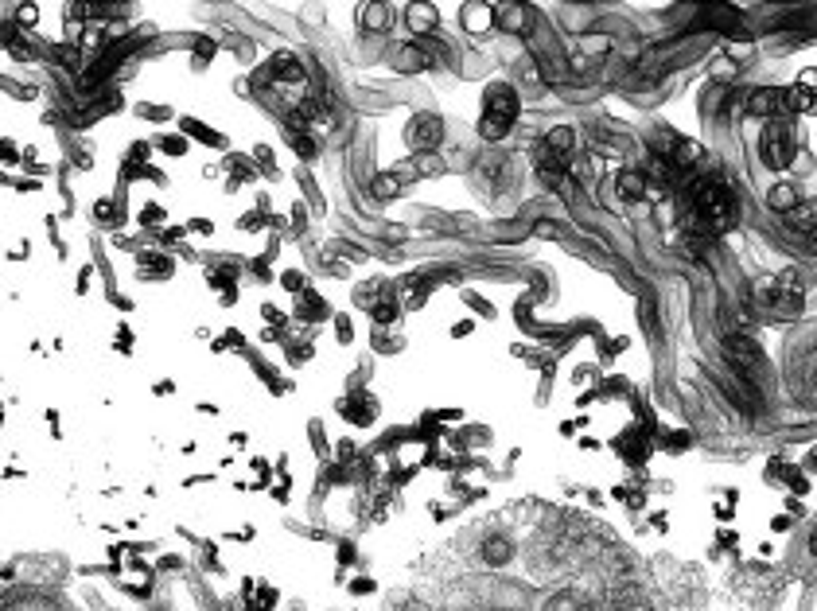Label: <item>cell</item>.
Listing matches in <instances>:
<instances>
[{
	"label": "cell",
	"mask_w": 817,
	"mask_h": 611,
	"mask_svg": "<svg viewBox=\"0 0 817 611\" xmlns=\"http://www.w3.org/2000/svg\"><path fill=\"white\" fill-rule=\"evenodd\" d=\"M495 24V8L491 4H463V28L467 32H487Z\"/></svg>",
	"instance_id": "cell-8"
},
{
	"label": "cell",
	"mask_w": 817,
	"mask_h": 611,
	"mask_svg": "<svg viewBox=\"0 0 817 611\" xmlns=\"http://www.w3.org/2000/svg\"><path fill=\"white\" fill-rule=\"evenodd\" d=\"M390 24H393L390 4H362V28H370V32H386Z\"/></svg>",
	"instance_id": "cell-10"
},
{
	"label": "cell",
	"mask_w": 817,
	"mask_h": 611,
	"mask_svg": "<svg viewBox=\"0 0 817 611\" xmlns=\"http://www.w3.org/2000/svg\"><path fill=\"white\" fill-rule=\"evenodd\" d=\"M728 362L744 374L747 382L755 378V374H763V351H759V343L755 339H747V335H728Z\"/></svg>",
	"instance_id": "cell-3"
},
{
	"label": "cell",
	"mask_w": 817,
	"mask_h": 611,
	"mask_svg": "<svg viewBox=\"0 0 817 611\" xmlns=\"http://www.w3.org/2000/svg\"><path fill=\"white\" fill-rule=\"evenodd\" d=\"M440 137H444V125H440V117H432V113H421L413 125H409V133H405V141H409V148H417V152H425V148H436L440 144Z\"/></svg>",
	"instance_id": "cell-6"
},
{
	"label": "cell",
	"mask_w": 817,
	"mask_h": 611,
	"mask_svg": "<svg viewBox=\"0 0 817 611\" xmlns=\"http://www.w3.org/2000/svg\"><path fill=\"white\" fill-rule=\"evenodd\" d=\"M814 553H817V538H814Z\"/></svg>",
	"instance_id": "cell-26"
},
{
	"label": "cell",
	"mask_w": 817,
	"mask_h": 611,
	"mask_svg": "<svg viewBox=\"0 0 817 611\" xmlns=\"http://www.w3.org/2000/svg\"><path fill=\"white\" fill-rule=\"evenodd\" d=\"M767 203H771V211H779V215H790V211L798 207V191H794L790 183H779V187H771Z\"/></svg>",
	"instance_id": "cell-11"
},
{
	"label": "cell",
	"mask_w": 817,
	"mask_h": 611,
	"mask_svg": "<svg viewBox=\"0 0 817 611\" xmlns=\"http://www.w3.org/2000/svg\"><path fill=\"white\" fill-rule=\"evenodd\" d=\"M642 191H646L642 172H619V195H623V199H639Z\"/></svg>",
	"instance_id": "cell-13"
},
{
	"label": "cell",
	"mask_w": 817,
	"mask_h": 611,
	"mask_svg": "<svg viewBox=\"0 0 817 611\" xmlns=\"http://www.w3.org/2000/svg\"><path fill=\"white\" fill-rule=\"evenodd\" d=\"M141 117H152V121H168V109H164V106H141Z\"/></svg>",
	"instance_id": "cell-22"
},
{
	"label": "cell",
	"mask_w": 817,
	"mask_h": 611,
	"mask_svg": "<svg viewBox=\"0 0 817 611\" xmlns=\"http://www.w3.org/2000/svg\"><path fill=\"white\" fill-rule=\"evenodd\" d=\"M296 152H300V156H316V144H312V137H296Z\"/></svg>",
	"instance_id": "cell-23"
},
{
	"label": "cell",
	"mask_w": 817,
	"mask_h": 611,
	"mask_svg": "<svg viewBox=\"0 0 817 611\" xmlns=\"http://www.w3.org/2000/svg\"><path fill=\"white\" fill-rule=\"evenodd\" d=\"M545 152H553V156H557V160L565 164L572 152H576V133H572V129H565V125H561V129H553V133L545 137Z\"/></svg>",
	"instance_id": "cell-9"
},
{
	"label": "cell",
	"mask_w": 817,
	"mask_h": 611,
	"mask_svg": "<svg viewBox=\"0 0 817 611\" xmlns=\"http://www.w3.org/2000/svg\"><path fill=\"white\" fill-rule=\"evenodd\" d=\"M409 28L413 32H432L436 28V8L432 4H409Z\"/></svg>",
	"instance_id": "cell-12"
},
{
	"label": "cell",
	"mask_w": 817,
	"mask_h": 611,
	"mask_svg": "<svg viewBox=\"0 0 817 611\" xmlns=\"http://www.w3.org/2000/svg\"><path fill=\"white\" fill-rule=\"evenodd\" d=\"M747 109L755 117H786L794 113V102H790V90H779V86H763L747 98Z\"/></svg>",
	"instance_id": "cell-4"
},
{
	"label": "cell",
	"mask_w": 817,
	"mask_h": 611,
	"mask_svg": "<svg viewBox=\"0 0 817 611\" xmlns=\"http://www.w3.org/2000/svg\"><path fill=\"white\" fill-rule=\"evenodd\" d=\"M339 339H343V343H347V339H351V324H347V320H343V316H339Z\"/></svg>",
	"instance_id": "cell-25"
},
{
	"label": "cell",
	"mask_w": 817,
	"mask_h": 611,
	"mask_svg": "<svg viewBox=\"0 0 817 611\" xmlns=\"http://www.w3.org/2000/svg\"><path fill=\"white\" fill-rule=\"evenodd\" d=\"M393 316H397V304H393V300H386V304L374 308V320H378V324H390Z\"/></svg>",
	"instance_id": "cell-20"
},
{
	"label": "cell",
	"mask_w": 817,
	"mask_h": 611,
	"mask_svg": "<svg viewBox=\"0 0 817 611\" xmlns=\"http://www.w3.org/2000/svg\"><path fill=\"white\" fill-rule=\"evenodd\" d=\"M183 129H187V133H195V137H203V144H214V148H222V144H226L218 133H214V129L199 125V121H183Z\"/></svg>",
	"instance_id": "cell-16"
},
{
	"label": "cell",
	"mask_w": 817,
	"mask_h": 611,
	"mask_svg": "<svg viewBox=\"0 0 817 611\" xmlns=\"http://www.w3.org/2000/svg\"><path fill=\"white\" fill-rule=\"evenodd\" d=\"M693 211L709 226L712 234H724L736 226L740 207H736V191L720 180H701L693 187Z\"/></svg>",
	"instance_id": "cell-1"
},
{
	"label": "cell",
	"mask_w": 817,
	"mask_h": 611,
	"mask_svg": "<svg viewBox=\"0 0 817 611\" xmlns=\"http://www.w3.org/2000/svg\"><path fill=\"white\" fill-rule=\"evenodd\" d=\"M304 285V277L300 273H285V288H300Z\"/></svg>",
	"instance_id": "cell-24"
},
{
	"label": "cell",
	"mask_w": 817,
	"mask_h": 611,
	"mask_svg": "<svg viewBox=\"0 0 817 611\" xmlns=\"http://www.w3.org/2000/svg\"><path fill=\"white\" fill-rule=\"evenodd\" d=\"M483 117L502 121V125H514V117H518V94H514L506 82H495V86L487 90V113H483Z\"/></svg>",
	"instance_id": "cell-5"
},
{
	"label": "cell",
	"mask_w": 817,
	"mask_h": 611,
	"mask_svg": "<svg viewBox=\"0 0 817 611\" xmlns=\"http://www.w3.org/2000/svg\"><path fill=\"white\" fill-rule=\"evenodd\" d=\"M763 160L771 168H790V160H794V133H790V125H782V121L767 125V133H763Z\"/></svg>",
	"instance_id": "cell-2"
},
{
	"label": "cell",
	"mask_w": 817,
	"mask_h": 611,
	"mask_svg": "<svg viewBox=\"0 0 817 611\" xmlns=\"http://www.w3.org/2000/svg\"><path fill=\"white\" fill-rule=\"evenodd\" d=\"M736 71H740V67H736V63L728 59V55H720V59H716V63L709 67V74L716 78V82H732V78H736Z\"/></svg>",
	"instance_id": "cell-15"
},
{
	"label": "cell",
	"mask_w": 817,
	"mask_h": 611,
	"mask_svg": "<svg viewBox=\"0 0 817 611\" xmlns=\"http://www.w3.org/2000/svg\"><path fill=\"white\" fill-rule=\"evenodd\" d=\"M397 187H401L397 176H382V180H374V195H378V199H390V195H397Z\"/></svg>",
	"instance_id": "cell-17"
},
{
	"label": "cell",
	"mask_w": 817,
	"mask_h": 611,
	"mask_svg": "<svg viewBox=\"0 0 817 611\" xmlns=\"http://www.w3.org/2000/svg\"><path fill=\"white\" fill-rule=\"evenodd\" d=\"M304 320H320V316H327V304H323L316 292H304L300 296V308H296Z\"/></svg>",
	"instance_id": "cell-14"
},
{
	"label": "cell",
	"mask_w": 817,
	"mask_h": 611,
	"mask_svg": "<svg viewBox=\"0 0 817 611\" xmlns=\"http://www.w3.org/2000/svg\"><path fill=\"white\" fill-rule=\"evenodd\" d=\"M693 160H701V144H681L677 148V164H693Z\"/></svg>",
	"instance_id": "cell-18"
},
{
	"label": "cell",
	"mask_w": 817,
	"mask_h": 611,
	"mask_svg": "<svg viewBox=\"0 0 817 611\" xmlns=\"http://www.w3.org/2000/svg\"><path fill=\"white\" fill-rule=\"evenodd\" d=\"M160 148L172 152V156H183V152H187V141H183V137H160Z\"/></svg>",
	"instance_id": "cell-19"
},
{
	"label": "cell",
	"mask_w": 817,
	"mask_h": 611,
	"mask_svg": "<svg viewBox=\"0 0 817 611\" xmlns=\"http://www.w3.org/2000/svg\"><path fill=\"white\" fill-rule=\"evenodd\" d=\"M806 94H814L817 98V71H802V82H798Z\"/></svg>",
	"instance_id": "cell-21"
},
{
	"label": "cell",
	"mask_w": 817,
	"mask_h": 611,
	"mask_svg": "<svg viewBox=\"0 0 817 611\" xmlns=\"http://www.w3.org/2000/svg\"><path fill=\"white\" fill-rule=\"evenodd\" d=\"M495 24L498 28H506V32H530L533 28V16L526 4H502V8H495Z\"/></svg>",
	"instance_id": "cell-7"
}]
</instances>
